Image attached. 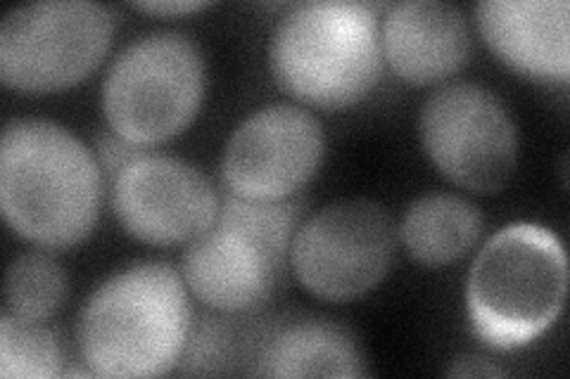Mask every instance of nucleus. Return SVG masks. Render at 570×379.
I'll use <instances>...</instances> for the list:
<instances>
[{"label": "nucleus", "mask_w": 570, "mask_h": 379, "mask_svg": "<svg viewBox=\"0 0 570 379\" xmlns=\"http://www.w3.org/2000/svg\"><path fill=\"white\" fill-rule=\"evenodd\" d=\"M507 370L494 366L492 360L480 356H463L456 358L450 368V377H504Z\"/></svg>", "instance_id": "aec40b11"}, {"label": "nucleus", "mask_w": 570, "mask_h": 379, "mask_svg": "<svg viewBox=\"0 0 570 379\" xmlns=\"http://www.w3.org/2000/svg\"><path fill=\"white\" fill-rule=\"evenodd\" d=\"M188 287L169 263L142 261L107 278L79 316V351L96 377H159L186 353Z\"/></svg>", "instance_id": "f03ea898"}, {"label": "nucleus", "mask_w": 570, "mask_h": 379, "mask_svg": "<svg viewBox=\"0 0 570 379\" xmlns=\"http://www.w3.org/2000/svg\"><path fill=\"white\" fill-rule=\"evenodd\" d=\"M397 226L371 200H337L299 223L291 268L305 290L331 303L354 301L385 280L397 251Z\"/></svg>", "instance_id": "1a4fd4ad"}, {"label": "nucleus", "mask_w": 570, "mask_h": 379, "mask_svg": "<svg viewBox=\"0 0 570 379\" xmlns=\"http://www.w3.org/2000/svg\"><path fill=\"white\" fill-rule=\"evenodd\" d=\"M69 292V280L58 259L48 251H29L17 257L6 276L8 311L29 320H48L56 316Z\"/></svg>", "instance_id": "f3484780"}, {"label": "nucleus", "mask_w": 570, "mask_h": 379, "mask_svg": "<svg viewBox=\"0 0 570 379\" xmlns=\"http://www.w3.org/2000/svg\"><path fill=\"white\" fill-rule=\"evenodd\" d=\"M305 200L253 202L222 197L217 219L181 255L190 295L219 313H247L269 299L291 266Z\"/></svg>", "instance_id": "39448f33"}, {"label": "nucleus", "mask_w": 570, "mask_h": 379, "mask_svg": "<svg viewBox=\"0 0 570 379\" xmlns=\"http://www.w3.org/2000/svg\"><path fill=\"white\" fill-rule=\"evenodd\" d=\"M419 129L433 167L463 190L502 192L515 173L519 129L504 100L485 86H440L421 107Z\"/></svg>", "instance_id": "6e6552de"}, {"label": "nucleus", "mask_w": 570, "mask_h": 379, "mask_svg": "<svg viewBox=\"0 0 570 379\" xmlns=\"http://www.w3.org/2000/svg\"><path fill=\"white\" fill-rule=\"evenodd\" d=\"M119 17L91 0H43L0 24V81L22 93H58L86 81L112 46Z\"/></svg>", "instance_id": "0eeeda50"}, {"label": "nucleus", "mask_w": 570, "mask_h": 379, "mask_svg": "<svg viewBox=\"0 0 570 379\" xmlns=\"http://www.w3.org/2000/svg\"><path fill=\"white\" fill-rule=\"evenodd\" d=\"M483 226V213L466 197L428 192L409 205L400 226V240L416 263L442 268L471 255Z\"/></svg>", "instance_id": "2eb2a0df"}, {"label": "nucleus", "mask_w": 570, "mask_h": 379, "mask_svg": "<svg viewBox=\"0 0 570 379\" xmlns=\"http://www.w3.org/2000/svg\"><path fill=\"white\" fill-rule=\"evenodd\" d=\"M326 154L321 121L295 102H274L249 114L226 140L222 180L228 195L253 202L297 197Z\"/></svg>", "instance_id": "9d476101"}, {"label": "nucleus", "mask_w": 570, "mask_h": 379, "mask_svg": "<svg viewBox=\"0 0 570 379\" xmlns=\"http://www.w3.org/2000/svg\"><path fill=\"white\" fill-rule=\"evenodd\" d=\"M385 64L412 86L448 81L466 64L471 31L463 12L444 0H404L381 17Z\"/></svg>", "instance_id": "ddd939ff"}, {"label": "nucleus", "mask_w": 570, "mask_h": 379, "mask_svg": "<svg viewBox=\"0 0 570 379\" xmlns=\"http://www.w3.org/2000/svg\"><path fill=\"white\" fill-rule=\"evenodd\" d=\"M259 377H366L356 339L331 320H297L262 341L255 356Z\"/></svg>", "instance_id": "4468645a"}, {"label": "nucleus", "mask_w": 570, "mask_h": 379, "mask_svg": "<svg viewBox=\"0 0 570 379\" xmlns=\"http://www.w3.org/2000/svg\"><path fill=\"white\" fill-rule=\"evenodd\" d=\"M385 3L314 0L293 6L276 24L269 67L295 102L347 110L379 86L385 71L381 17Z\"/></svg>", "instance_id": "7ed1b4c3"}, {"label": "nucleus", "mask_w": 570, "mask_h": 379, "mask_svg": "<svg viewBox=\"0 0 570 379\" xmlns=\"http://www.w3.org/2000/svg\"><path fill=\"white\" fill-rule=\"evenodd\" d=\"M205 98V58L184 33L155 31L124 48L102 81L107 129L150 150L184 133Z\"/></svg>", "instance_id": "423d86ee"}, {"label": "nucleus", "mask_w": 570, "mask_h": 379, "mask_svg": "<svg viewBox=\"0 0 570 379\" xmlns=\"http://www.w3.org/2000/svg\"><path fill=\"white\" fill-rule=\"evenodd\" d=\"M566 292L568 259L557 235L538 223L504 226L469 270L471 328L494 351L521 349L557 322Z\"/></svg>", "instance_id": "20e7f679"}, {"label": "nucleus", "mask_w": 570, "mask_h": 379, "mask_svg": "<svg viewBox=\"0 0 570 379\" xmlns=\"http://www.w3.org/2000/svg\"><path fill=\"white\" fill-rule=\"evenodd\" d=\"M58 335L43 320L6 311L0 316V377L52 379L65 375Z\"/></svg>", "instance_id": "dca6fc26"}, {"label": "nucleus", "mask_w": 570, "mask_h": 379, "mask_svg": "<svg viewBox=\"0 0 570 379\" xmlns=\"http://www.w3.org/2000/svg\"><path fill=\"white\" fill-rule=\"evenodd\" d=\"M146 150L140 148H134L129 146L127 140H121L119 136H115L112 131H107L98 138L96 142V159L100 164V171H102V178L107 188H110L115 183V178L121 173V169L129 164V161H134L138 154H142Z\"/></svg>", "instance_id": "a211bd4d"}, {"label": "nucleus", "mask_w": 570, "mask_h": 379, "mask_svg": "<svg viewBox=\"0 0 570 379\" xmlns=\"http://www.w3.org/2000/svg\"><path fill=\"white\" fill-rule=\"evenodd\" d=\"M105 178L65 126L14 119L0 140V207L22 240L48 251L81 245L100 219Z\"/></svg>", "instance_id": "f257e3e1"}, {"label": "nucleus", "mask_w": 570, "mask_h": 379, "mask_svg": "<svg viewBox=\"0 0 570 379\" xmlns=\"http://www.w3.org/2000/svg\"><path fill=\"white\" fill-rule=\"evenodd\" d=\"M209 3L205 0H153V3H134L136 10L157 14V17H178V14H190L205 10Z\"/></svg>", "instance_id": "6ab92c4d"}, {"label": "nucleus", "mask_w": 570, "mask_h": 379, "mask_svg": "<svg viewBox=\"0 0 570 379\" xmlns=\"http://www.w3.org/2000/svg\"><path fill=\"white\" fill-rule=\"evenodd\" d=\"M110 205L134 240L171 247L205 232L217 219L222 197L190 161L146 150L115 178Z\"/></svg>", "instance_id": "9b49d317"}, {"label": "nucleus", "mask_w": 570, "mask_h": 379, "mask_svg": "<svg viewBox=\"0 0 570 379\" xmlns=\"http://www.w3.org/2000/svg\"><path fill=\"white\" fill-rule=\"evenodd\" d=\"M483 41L515 74L538 83L570 79V6L566 0H483L475 6Z\"/></svg>", "instance_id": "f8f14e48"}]
</instances>
